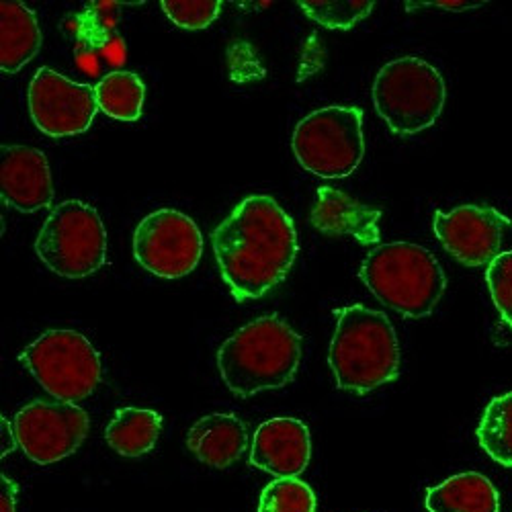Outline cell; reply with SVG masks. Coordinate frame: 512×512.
I'll return each instance as SVG.
<instances>
[{"mask_svg": "<svg viewBox=\"0 0 512 512\" xmlns=\"http://www.w3.org/2000/svg\"><path fill=\"white\" fill-rule=\"evenodd\" d=\"M297 5H300L306 17L318 25L326 29L349 31L369 17L375 3H371V0H351V3H320V0L312 3V0H302Z\"/></svg>", "mask_w": 512, "mask_h": 512, "instance_id": "603a6c76", "label": "cell"}, {"mask_svg": "<svg viewBox=\"0 0 512 512\" xmlns=\"http://www.w3.org/2000/svg\"><path fill=\"white\" fill-rule=\"evenodd\" d=\"M216 361L228 390L250 398L293 379L302 361V338L283 318L261 316L224 340Z\"/></svg>", "mask_w": 512, "mask_h": 512, "instance_id": "3957f363", "label": "cell"}, {"mask_svg": "<svg viewBox=\"0 0 512 512\" xmlns=\"http://www.w3.org/2000/svg\"><path fill=\"white\" fill-rule=\"evenodd\" d=\"M160 9L177 27L199 31L218 21L222 3L220 0H162Z\"/></svg>", "mask_w": 512, "mask_h": 512, "instance_id": "cb8c5ba5", "label": "cell"}, {"mask_svg": "<svg viewBox=\"0 0 512 512\" xmlns=\"http://www.w3.org/2000/svg\"><path fill=\"white\" fill-rule=\"evenodd\" d=\"M312 226L328 236H351L363 246L381 240V209L365 205L334 187H320L310 213Z\"/></svg>", "mask_w": 512, "mask_h": 512, "instance_id": "9a60e30c", "label": "cell"}, {"mask_svg": "<svg viewBox=\"0 0 512 512\" xmlns=\"http://www.w3.org/2000/svg\"><path fill=\"white\" fill-rule=\"evenodd\" d=\"M408 5V11L412 9H420V7H431V9H443V11H469V9H478L482 7L484 3H463V0H459V3H406Z\"/></svg>", "mask_w": 512, "mask_h": 512, "instance_id": "4316f807", "label": "cell"}, {"mask_svg": "<svg viewBox=\"0 0 512 512\" xmlns=\"http://www.w3.org/2000/svg\"><path fill=\"white\" fill-rule=\"evenodd\" d=\"M0 193L17 211L33 213L54 201V181L46 154L31 146H3Z\"/></svg>", "mask_w": 512, "mask_h": 512, "instance_id": "5bb4252c", "label": "cell"}, {"mask_svg": "<svg viewBox=\"0 0 512 512\" xmlns=\"http://www.w3.org/2000/svg\"><path fill=\"white\" fill-rule=\"evenodd\" d=\"M445 103L447 84L441 72L420 58H398L375 76V111L398 136L424 132L441 117Z\"/></svg>", "mask_w": 512, "mask_h": 512, "instance_id": "5b68a950", "label": "cell"}, {"mask_svg": "<svg viewBox=\"0 0 512 512\" xmlns=\"http://www.w3.org/2000/svg\"><path fill=\"white\" fill-rule=\"evenodd\" d=\"M486 281L496 310L512 328V250L500 252L488 265Z\"/></svg>", "mask_w": 512, "mask_h": 512, "instance_id": "d4e9b609", "label": "cell"}, {"mask_svg": "<svg viewBox=\"0 0 512 512\" xmlns=\"http://www.w3.org/2000/svg\"><path fill=\"white\" fill-rule=\"evenodd\" d=\"M41 48L37 15L23 3L0 5V70L15 74L27 66Z\"/></svg>", "mask_w": 512, "mask_h": 512, "instance_id": "e0dca14e", "label": "cell"}, {"mask_svg": "<svg viewBox=\"0 0 512 512\" xmlns=\"http://www.w3.org/2000/svg\"><path fill=\"white\" fill-rule=\"evenodd\" d=\"M35 252L41 263L64 279L97 273L107 261V230L99 211L80 199L62 201L41 226Z\"/></svg>", "mask_w": 512, "mask_h": 512, "instance_id": "8992f818", "label": "cell"}, {"mask_svg": "<svg viewBox=\"0 0 512 512\" xmlns=\"http://www.w3.org/2000/svg\"><path fill=\"white\" fill-rule=\"evenodd\" d=\"M19 361L60 402L87 400L101 381V357L76 330H48L23 349Z\"/></svg>", "mask_w": 512, "mask_h": 512, "instance_id": "ba28073f", "label": "cell"}, {"mask_svg": "<svg viewBox=\"0 0 512 512\" xmlns=\"http://www.w3.org/2000/svg\"><path fill=\"white\" fill-rule=\"evenodd\" d=\"M99 111L117 121H138L144 111L146 87L138 74L113 70L95 84Z\"/></svg>", "mask_w": 512, "mask_h": 512, "instance_id": "ffe728a7", "label": "cell"}, {"mask_svg": "<svg viewBox=\"0 0 512 512\" xmlns=\"http://www.w3.org/2000/svg\"><path fill=\"white\" fill-rule=\"evenodd\" d=\"M429 512H498L500 494L496 486L478 472L447 478L426 492Z\"/></svg>", "mask_w": 512, "mask_h": 512, "instance_id": "ac0fdd59", "label": "cell"}, {"mask_svg": "<svg viewBox=\"0 0 512 512\" xmlns=\"http://www.w3.org/2000/svg\"><path fill=\"white\" fill-rule=\"evenodd\" d=\"M365 287L402 318H426L447 289V277L431 250L412 242L375 246L359 271Z\"/></svg>", "mask_w": 512, "mask_h": 512, "instance_id": "277c9868", "label": "cell"}, {"mask_svg": "<svg viewBox=\"0 0 512 512\" xmlns=\"http://www.w3.org/2000/svg\"><path fill=\"white\" fill-rule=\"evenodd\" d=\"M89 426V414L78 404L35 400L15 414L13 437L33 463L52 465L78 451Z\"/></svg>", "mask_w": 512, "mask_h": 512, "instance_id": "30bf717a", "label": "cell"}, {"mask_svg": "<svg viewBox=\"0 0 512 512\" xmlns=\"http://www.w3.org/2000/svg\"><path fill=\"white\" fill-rule=\"evenodd\" d=\"M132 246L140 267L160 279H181L193 273L203 254L197 224L177 209L148 213L134 230Z\"/></svg>", "mask_w": 512, "mask_h": 512, "instance_id": "9c48e42d", "label": "cell"}, {"mask_svg": "<svg viewBox=\"0 0 512 512\" xmlns=\"http://www.w3.org/2000/svg\"><path fill=\"white\" fill-rule=\"evenodd\" d=\"M328 363L338 390L365 396L400 375V343L386 314L365 306L340 308Z\"/></svg>", "mask_w": 512, "mask_h": 512, "instance_id": "7a4b0ae2", "label": "cell"}, {"mask_svg": "<svg viewBox=\"0 0 512 512\" xmlns=\"http://www.w3.org/2000/svg\"><path fill=\"white\" fill-rule=\"evenodd\" d=\"M0 486H3V492H0V512H17V484L9 476H0Z\"/></svg>", "mask_w": 512, "mask_h": 512, "instance_id": "484cf974", "label": "cell"}, {"mask_svg": "<svg viewBox=\"0 0 512 512\" xmlns=\"http://www.w3.org/2000/svg\"><path fill=\"white\" fill-rule=\"evenodd\" d=\"M162 431V416L148 408H121L111 418L105 439L123 457H142L150 453Z\"/></svg>", "mask_w": 512, "mask_h": 512, "instance_id": "d6986e66", "label": "cell"}, {"mask_svg": "<svg viewBox=\"0 0 512 512\" xmlns=\"http://www.w3.org/2000/svg\"><path fill=\"white\" fill-rule=\"evenodd\" d=\"M314 490L300 478H277L261 492L259 512H316Z\"/></svg>", "mask_w": 512, "mask_h": 512, "instance_id": "7402d4cb", "label": "cell"}, {"mask_svg": "<svg viewBox=\"0 0 512 512\" xmlns=\"http://www.w3.org/2000/svg\"><path fill=\"white\" fill-rule=\"evenodd\" d=\"M510 218L490 205H459L435 211L433 230L445 250L465 267L490 265L500 254Z\"/></svg>", "mask_w": 512, "mask_h": 512, "instance_id": "7c38bea8", "label": "cell"}, {"mask_svg": "<svg viewBox=\"0 0 512 512\" xmlns=\"http://www.w3.org/2000/svg\"><path fill=\"white\" fill-rule=\"evenodd\" d=\"M312 457L310 429L291 416L263 422L250 445V465L277 478H297Z\"/></svg>", "mask_w": 512, "mask_h": 512, "instance_id": "4fadbf2b", "label": "cell"}, {"mask_svg": "<svg viewBox=\"0 0 512 512\" xmlns=\"http://www.w3.org/2000/svg\"><path fill=\"white\" fill-rule=\"evenodd\" d=\"M478 441L496 463L512 467V392L486 406L478 424Z\"/></svg>", "mask_w": 512, "mask_h": 512, "instance_id": "44dd1931", "label": "cell"}, {"mask_svg": "<svg viewBox=\"0 0 512 512\" xmlns=\"http://www.w3.org/2000/svg\"><path fill=\"white\" fill-rule=\"evenodd\" d=\"M218 269L236 302L261 300L289 275L300 242L289 213L269 195L242 199L211 234Z\"/></svg>", "mask_w": 512, "mask_h": 512, "instance_id": "6da1fadb", "label": "cell"}, {"mask_svg": "<svg viewBox=\"0 0 512 512\" xmlns=\"http://www.w3.org/2000/svg\"><path fill=\"white\" fill-rule=\"evenodd\" d=\"M291 148L302 168L316 177L353 175L365 156L363 111L343 105L312 111L295 125Z\"/></svg>", "mask_w": 512, "mask_h": 512, "instance_id": "52a82bcc", "label": "cell"}, {"mask_svg": "<svg viewBox=\"0 0 512 512\" xmlns=\"http://www.w3.org/2000/svg\"><path fill=\"white\" fill-rule=\"evenodd\" d=\"M248 447L246 424L236 414L213 412L199 418L187 435V449L205 465L226 469Z\"/></svg>", "mask_w": 512, "mask_h": 512, "instance_id": "2e32d148", "label": "cell"}, {"mask_svg": "<svg viewBox=\"0 0 512 512\" xmlns=\"http://www.w3.org/2000/svg\"><path fill=\"white\" fill-rule=\"evenodd\" d=\"M27 107L37 130L50 138L84 134L99 111L95 87L74 82L50 66H41L33 74Z\"/></svg>", "mask_w": 512, "mask_h": 512, "instance_id": "8fae6325", "label": "cell"}]
</instances>
